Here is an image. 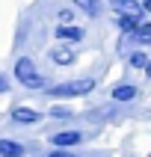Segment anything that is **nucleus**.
<instances>
[{
	"label": "nucleus",
	"instance_id": "1",
	"mask_svg": "<svg viewBox=\"0 0 151 157\" xmlns=\"http://www.w3.org/2000/svg\"><path fill=\"white\" fill-rule=\"evenodd\" d=\"M95 89V80H68V83H59V86L53 89H44L51 98H77V95H86V92H92Z\"/></svg>",
	"mask_w": 151,
	"mask_h": 157
},
{
	"label": "nucleus",
	"instance_id": "2",
	"mask_svg": "<svg viewBox=\"0 0 151 157\" xmlns=\"http://www.w3.org/2000/svg\"><path fill=\"white\" fill-rule=\"evenodd\" d=\"M15 77L24 83V86H30V89H42L44 86V80H42V74L36 71V65H33V59H27V56H21V59L15 62Z\"/></svg>",
	"mask_w": 151,
	"mask_h": 157
},
{
	"label": "nucleus",
	"instance_id": "3",
	"mask_svg": "<svg viewBox=\"0 0 151 157\" xmlns=\"http://www.w3.org/2000/svg\"><path fill=\"white\" fill-rule=\"evenodd\" d=\"M113 9L115 12H122L124 18H142V3L139 0H113Z\"/></svg>",
	"mask_w": 151,
	"mask_h": 157
},
{
	"label": "nucleus",
	"instance_id": "4",
	"mask_svg": "<svg viewBox=\"0 0 151 157\" xmlns=\"http://www.w3.org/2000/svg\"><path fill=\"white\" fill-rule=\"evenodd\" d=\"M83 140V136H80L77 131H62V133H53L51 136V142H53V148H71V145H77V142Z\"/></svg>",
	"mask_w": 151,
	"mask_h": 157
},
{
	"label": "nucleus",
	"instance_id": "5",
	"mask_svg": "<svg viewBox=\"0 0 151 157\" xmlns=\"http://www.w3.org/2000/svg\"><path fill=\"white\" fill-rule=\"evenodd\" d=\"M39 119H42V113L30 110V107H15L12 110V122H18V124H36Z\"/></svg>",
	"mask_w": 151,
	"mask_h": 157
},
{
	"label": "nucleus",
	"instance_id": "6",
	"mask_svg": "<svg viewBox=\"0 0 151 157\" xmlns=\"http://www.w3.org/2000/svg\"><path fill=\"white\" fill-rule=\"evenodd\" d=\"M0 157H24V145L12 140H0Z\"/></svg>",
	"mask_w": 151,
	"mask_h": 157
},
{
	"label": "nucleus",
	"instance_id": "7",
	"mask_svg": "<svg viewBox=\"0 0 151 157\" xmlns=\"http://www.w3.org/2000/svg\"><path fill=\"white\" fill-rule=\"evenodd\" d=\"M136 95H139V92H136V86H133V83H122V86L113 89V98H115V101H133Z\"/></svg>",
	"mask_w": 151,
	"mask_h": 157
},
{
	"label": "nucleus",
	"instance_id": "8",
	"mask_svg": "<svg viewBox=\"0 0 151 157\" xmlns=\"http://www.w3.org/2000/svg\"><path fill=\"white\" fill-rule=\"evenodd\" d=\"M71 3H74V6H80L89 18H95L98 12H101V3H98V0H71Z\"/></svg>",
	"mask_w": 151,
	"mask_h": 157
},
{
	"label": "nucleus",
	"instance_id": "9",
	"mask_svg": "<svg viewBox=\"0 0 151 157\" xmlns=\"http://www.w3.org/2000/svg\"><path fill=\"white\" fill-rule=\"evenodd\" d=\"M56 36H59V39H71V42H80V39H83V30H77V27H59Z\"/></svg>",
	"mask_w": 151,
	"mask_h": 157
},
{
	"label": "nucleus",
	"instance_id": "10",
	"mask_svg": "<svg viewBox=\"0 0 151 157\" xmlns=\"http://www.w3.org/2000/svg\"><path fill=\"white\" fill-rule=\"evenodd\" d=\"M51 59H53V62H59V65H68V62L74 59V53L65 51V48H56V51H51Z\"/></svg>",
	"mask_w": 151,
	"mask_h": 157
},
{
	"label": "nucleus",
	"instance_id": "11",
	"mask_svg": "<svg viewBox=\"0 0 151 157\" xmlns=\"http://www.w3.org/2000/svg\"><path fill=\"white\" fill-rule=\"evenodd\" d=\"M133 33H136V42H139V44H148V39H151V27L148 24H139Z\"/></svg>",
	"mask_w": 151,
	"mask_h": 157
},
{
	"label": "nucleus",
	"instance_id": "12",
	"mask_svg": "<svg viewBox=\"0 0 151 157\" xmlns=\"http://www.w3.org/2000/svg\"><path fill=\"white\" fill-rule=\"evenodd\" d=\"M119 27H122L124 33H133V30H136V27H139V21H136V18H119Z\"/></svg>",
	"mask_w": 151,
	"mask_h": 157
},
{
	"label": "nucleus",
	"instance_id": "13",
	"mask_svg": "<svg viewBox=\"0 0 151 157\" xmlns=\"http://www.w3.org/2000/svg\"><path fill=\"white\" fill-rule=\"evenodd\" d=\"M130 65H133V68H145V65H148L145 53H133V56H130Z\"/></svg>",
	"mask_w": 151,
	"mask_h": 157
},
{
	"label": "nucleus",
	"instance_id": "14",
	"mask_svg": "<svg viewBox=\"0 0 151 157\" xmlns=\"http://www.w3.org/2000/svg\"><path fill=\"white\" fill-rule=\"evenodd\" d=\"M51 116H53V119H68V116H71V110H65V107H53V110H51Z\"/></svg>",
	"mask_w": 151,
	"mask_h": 157
},
{
	"label": "nucleus",
	"instance_id": "15",
	"mask_svg": "<svg viewBox=\"0 0 151 157\" xmlns=\"http://www.w3.org/2000/svg\"><path fill=\"white\" fill-rule=\"evenodd\" d=\"M59 21H62V27L71 21V12H68V9H62V12H59Z\"/></svg>",
	"mask_w": 151,
	"mask_h": 157
},
{
	"label": "nucleus",
	"instance_id": "16",
	"mask_svg": "<svg viewBox=\"0 0 151 157\" xmlns=\"http://www.w3.org/2000/svg\"><path fill=\"white\" fill-rule=\"evenodd\" d=\"M51 157H74V154H68V151H59V148H53V151H51Z\"/></svg>",
	"mask_w": 151,
	"mask_h": 157
},
{
	"label": "nucleus",
	"instance_id": "17",
	"mask_svg": "<svg viewBox=\"0 0 151 157\" xmlns=\"http://www.w3.org/2000/svg\"><path fill=\"white\" fill-rule=\"evenodd\" d=\"M6 89H9V83H6V77L0 74V92H6Z\"/></svg>",
	"mask_w": 151,
	"mask_h": 157
}]
</instances>
